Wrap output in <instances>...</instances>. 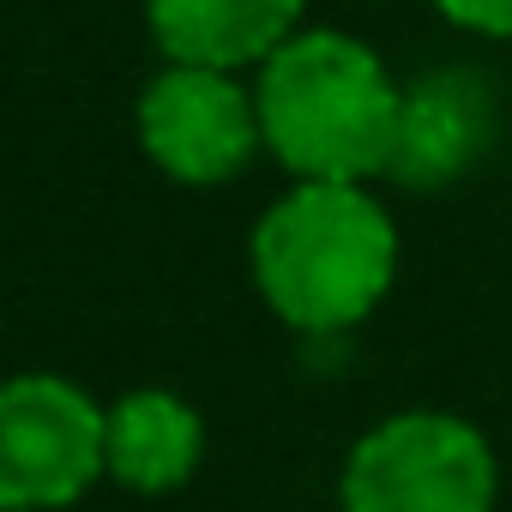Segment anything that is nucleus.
<instances>
[{
  "label": "nucleus",
  "mask_w": 512,
  "mask_h": 512,
  "mask_svg": "<svg viewBox=\"0 0 512 512\" xmlns=\"http://www.w3.org/2000/svg\"><path fill=\"white\" fill-rule=\"evenodd\" d=\"M308 0H145V25L169 61L187 67H260L296 37Z\"/></svg>",
  "instance_id": "0eeeda50"
},
{
  "label": "nucleus",
  "mask_w": 512,
  "mask_h": 512,
  "mask_svg": "<svg viewBox=\"0 0 512 512\" xmlns=\"http://www.w3.org/2000/svg\"><path fill=\"white\" fill-rule=\"evenodd\" d=\"M109 476L133 494H175L205 458V422L187 398L139 386L109 410Z\"/></svg>",
  "instance_id": "6e6552de"
},
{
  "label": "nucleus",
  "mask_w": 512,
  "mask_h": 512,
  "mask_svg": "<svg viewBox=\"0 0 512 512\" xmlns=\"http://www.w3.org/2000/svg\"><path fill=\"white\" fill-rule=\"evenodd\" d=\"M494 127H500L494 91L476 73H464V67L428 73L404 91L386 181L434 193V187H446V181H458L482 163V151L494 145Z\"/></svg>",
  "instance_id": "423d86ee"
},
{
  "label": "nucleus",
  "mask_w": 512,
  "mask_h": 512,
  "mask_svg": "<svg viewBox=\"0 0 512 512\" xmlns=\"http://www.w3.org/2000/svg\"><path fill=\"white\" fill-rule=\"evenodd\" d=\"M109 410L61 374L0 380V512H61L109 476Z\"/></svg>",
  "instance_id": "20e7f679"
},
{
  "label": "nucleus",
  "mask_w": 512,
  "mask_h": 512,
  "mask_svg": "<svg viewBox=\"0 0 512 512\" xmlns=\"http://www.w3.org/2000/svg\"><path fill=\"white\" fill-rule=\"evenodd\" d=\"M500 464L476 422L404 410L368 428L338 476L344 512H494Z\"/></svg>",
  "instance_id": "7ed1b4c3"
},
{
  "label": "nucleus",
  "mask_w": 512,
  "mask_h": 512,
  "mask_svg": "<svg viewBox=\"0 0 512 512\" xmlns=\"http://www.w3.org/2000/svg\"><path fill=\"white\" fill-rule=\"evenodd\" d=\"M260 133L296 181H374L392 163L404 91L344 31H296L260 61Z\"/></svg>",
  "instance_id": "f03ea898"
},
{
  "label": "nucleus",
  "mask_w": 512,
  "mask_h": 512,
  "mask_svg": "<svg viewBox=\"0 0 512 512\" xmlns=\"http://www.w3.org/2000/svg\"><path fill=\"white\" fill-rule=\"evenodd\" d=\"M139 145L169 181H187V187L235 181L253 163V151L266 145L260 103L223 67L169 61L139 97Z\"/></svg>",
  "instance_id": "39448f33"
},
{
  "label": "nucleus",
  "mask_w": 512,
  "mask_h": 512,
  "mask_svg": "<svg viewBox=\"0 0 512 512\" xmlns=\"http://www.w3.org/2000/svg\"><path fill=\"white\" fill-rule=\"evenodd\" d=\"M398 278V223L368 181H296L253 223V284L296 332L362 326Z\"/></svg>",
  "instance_id": "f257e3e1"
},
{
  "label": "nucleus",
  "mask_w": 512,
  "mask_h": 512,
  "mask_svg": "<svg viewBox=\"0 0 512 512\" xmlns=\"http://www.w3.org/2000/svg\"><path fill=\"white\" fill-rule=\"evenodd\" d=\"M440 19L476 37H512V0H434Z\"/></svg>",
  "instance_id": "1a4fd4ad"
}]
</instances>
